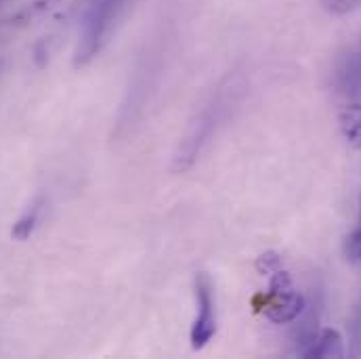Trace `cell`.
Returning a JSON list of instances; mask_svg holds the SVG:
<instances>
[{"instance_id":"cell-4","label":"cell","mask_w":361,"mask_h":359,"mask_svg":"<svg viewBox=\"0 0 361 359\" xmlns=\"http://www.w3.org/2000/svg\"><path fill=\"white\" fill-rule=\"evenodd\" d=\"M195 307H197V315L193 320L189 339H191V347L195 351H200L216 334L214 292H212V281L206 273H197V277H195Z\"/></svg>"},{"instance_id":"cell-10","label":"cell","mask_w":361,"mask_h":359,"mask_svg":"<svg viewBox=\"0 0 361 359\" xmlns=\"http://www.w3.org/2000/svg\"><path fill=\"white\" fill-rule=\"evenodd\" d=\"M322 2H324V6L330 13H336V15L349 13V11H353L360 4V0H322Z\"/></svg>"},{"instance_id":"cell-5","label":"cell","mask_w":361,"mask_h":359,"mask_svg":"<svg viewBox=\"0 0 361 359\" xmlns=\"http://www.w3.org/2000/svg\"><path fill=\"white\" fill-rule=\"evenodd\" d=\"M305 358H343L345 355V347H343V336L338 334V330L326 328L322 330L309 349L302 351Z\"/></svg>"},{"instance_id":"cell-8","label":"cell","mask_w":361,"mask_h":359,"mask_svg":"<svg viewBox=\"0 0 361 359\" xmlns=\"http://www.w3.org/2000/svg\"><path fill=\"white\" fill-rule=\"evenodd\" d=\"M255 267L259 273H275L277 269H283V261H281V255L279 252H275V250H267V252H263V255H259L257 257V263H255Z\"/></svg>"},{"instance_id":"cell-11","label":"cell","mask_w":361,"mask_h":359,"mask_svg":"<svg viewBox=\"0 0 361 359\" xmlns=\"http://www.w3.org/2000/svg\"><path fill=\"white\" fill-rule=\"evenodd\" d=\"M360 212H361V206H360Z\"/></svg>"},{"instance_id":"cell-7","label":"cell","mask_w":361,"mask_h":359,"mask_svg":"<svg viewBox=\"0 0 361 359\" xmlns=\"http://www.w3.org/2000/svg\"><path fill=\"white\" fill-rule=\"evenodd\" d=\"M40 210H42V200H36L13 225V238L15 240H27L34 229L38 227V221H40Z\"/></svg>"},{"instance_id":"cell-1","label":"cell","mask_w":361,"mask_h":359,"mask_svg":"<svg viewBox=\"0 0 361 359\" xmlns=\"http://www.w3.org/2000/svg\"><path fill=\"white\" fill-rule=\"evenodd\" d=\"M124 0H90L89 8L82 17L80 38L74 51V66L82 68L90 63L103 49L114 21L118 19Z\"/></svg>"},{"instance_id":"cell-9","label":"cell","mask_w":361,"mask_h":359,"mask_svg":"<svg viewBox=\"0 0 361 359\" xmlns=\"http://www.w3.org/2000/svg\"><path fill=\"white\" fill-rule=\"evenodd\" d=\"M345 252H347L349 261H353V263H361V227L360 229H355V231L347 238Z\"/></svg>"},{"instance_id":"cell-6","label":"cell","mask_w":361,"mask_h":359,"mask_svg":"<svg viewBox=\"0 0 361 359\" xmlns=\"http://www.w3.org/2000/svg\"><path fill=\"white\" fill-rule=\"evenodd\" d=\"M338 122H341V130L345 139L355 150H361V103L345 105L338 116Z\"/></svg>"},{"instance_id":"cell-2","label":"cell","mask_w":361,"mask_h":359,"mask_svg":"<svg viewBox=\"0 0 361 359\" xmlns=\"http://www.w3.org/2000/svg\"><path fill=\"white\" fill-rule=\"evenodd\" d=\"M263 298V313L273 324H290L305 311V296L294 290L292 277L286 269L271 273L269 290Z\"/></svg>"},{"instance_id":"cell-3","label":"cell","mask_w":361,"mask_h":359,"mask_svg":"<svg viewBox=\"0 0 361 359\" xmlns=\"http://www.w3.org/2000/svg\"><path fill=\"white\" fill-rule=\"evenodd\" d=\"M214 126H216L214 105H210L189 124L185 137L180 139L179 147L175 152V160H173V171L175 173H185V171H189L195 164V160L200 158L204 145L212 137Z\"/></svg>"}]
</instances>
